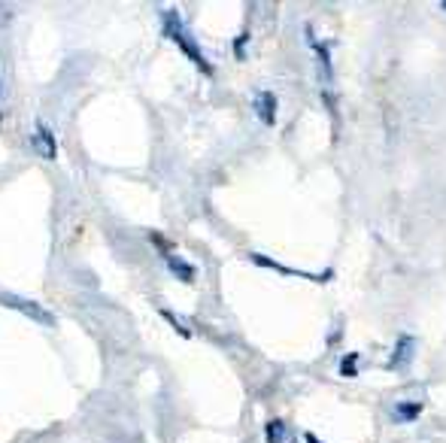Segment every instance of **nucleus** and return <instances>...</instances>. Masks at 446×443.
I'll return each mask as SVG.
<instances>
[{
    "label": "nucleus",
    "mask_w": 446,
    "mask_h": 443,
    "mask_svg": "<svg viewBox=\"0 0 446 443\" xmlns=\"http://www.w3.org/2000/svg\"><path fill=\"white\" fill-rule=\"evenodd\" d=\"M246 40H249V33H240V37L234 40V55H237V58L246 55Z\"/></svg>",
    "instance_id": "nucleus-9"
},
{
    "label": "nucleus",
    "mask_w": 446,
    "mask_h": 443,
    "mask_svg": "<svg viewBox=\"0 0 446 443\" xmlns=\"http://www.w3.org/2000/svg\"><path fill=\"white\" fill-rule=\"evenodd\" d=\"M413 346H416L413 334H401L398 344H395V353H392L389 367H395V371H404V367L410 364V358H413Z\"/></svg>",
    "instance_id": "nucleus-3"
},
{
    "label": "nucleus",
    "mask_w": 446,
    "mask_h": 443,
    "mask_svg": "<svg viewBox=\"0 0 446 443\" xmlns=\"http://www.w3.org/2000/svg\"><path fill=\"white\" fill-rule=\"evenodd\" d=\"M33 146H37V152H43L49 161L58 155V146H55V137L52 131L46 128V124H37V134H33Z\"/></svg>",
    "instance_id": "nucleus-5"
},
{
    "label": "nucleus",
    "mask_w": 446,
    "mask_h": 443,
    "mask_svg": "<svg viewBox=\"0 0 446 443\" xmlns=\"http://www.w3.org/2000/svg\"><path fill=\"white\" fill-rule=\"evenodd\" d=\"M356 358H358V355H347V358L340 362V371L349 373V377H356Z\"/></svg>",
    "instance_id": "nucleus-10"
},
{
    "label": "nucleus",
    "mask_w": 446,
    "mask_h": 443,
    "mask_svg": "<svg viewBox=\"0 0 446 443\" xmlns=\"http://www.w3.org/2000/svg\"><path fill=\"white\" fill-rule=\"evenodd\" d=\"M0 304H6V307H15L19 313L24 316H31V319H37V322H46V325H52L55 319L49 316L43 307L40 304H33V300H24V298H13V295H0Z\"/></svg>",
    "instance_id": "nucleus-2"
},
{
    "label": "nucleus",
    "mask_w": 446,
    "mask_h": 443,
    "mask_svg": "<svg viewBox=\"0 0 446 443\" xmlns=\"http://www.w3.org/2000/svg\"><path fill=\"white\" fill-rule=\"evenodd\" d=\"M443 10H446V0H443Z\"/></svg>",
    "instance_id": "nucleus-11"
},
{
    "label": "nucleus",
    "mask_w": 446,
    "mask_h": 443,
    "mask_svg": "<svg viewBox=\"0 0 446 443\" xmlns=\"http://www.w3.org/2000/svg\"><path fill=\"white\" fill-rule=\"evenodd\" d=\"M282 440H285V425H282V419L267 422V443H282Z\"/></svg>",
    "instance_id": "nucleus-8"
},
{
    "label": "nucleus",
    "mask_w": 446,
    "mask_h": 443,
    "mask_svg": "<svg viewBox=\"0 0 446 443\" xmlns=\"http://www.w3.org/2000/svg\"><path fill=\"white\" fill-rule=\"evenodd\" d=\"M161 28H164V33H167V37H170L173 43L180 46L182 52L189 55L191 61H195V64L200 67V70L207 73V76H209V73H213V67H209V61L204 58V52H200V49L195 46V37H191V33L182 28V19H180V15H176V13H164V15H161Z\"/></svg>",
    "instance_id": "nucleus-1"
},
{
    "label": "nucleus",
    "mask_w": 446,
    "mask_h": 443,
    "mask_svg": "<svg viewBox=\"0 0 446 443\" xmlns=\"http://www.w3.org/2000/svg\"><path fill=\"white\" fill-rule=\"evenodd\" d=\"M167 267H170V271L176 273V277H180V280H185V282H189L191 277H195V267H191V264H182L180 258H170V261H167Z\"/></svg>",
    "instance_id": "nucleus-7"
},
{
    "label": "nucleus",
    "mask_w": 446,
    "mask_h": 443,
    "mask_svg": "<svg viewBox=\"0 0 446 443\" xmlns=\"http://www.w3.org/2000/svg\"><path fill=\"white\" fill-rule=\"evenodd\" d=\"M252 106H255L258 119L264 124H273L276 122V95L273 91H258L255 100H252Z\"/></svg>",
    "instance_id": "nucleus-4"
},
{
    "label": "nucleus",
    "mask_w": 446,
    "mask_h": 443,
    "mask_svg": "<svg viewBox=\"0 0 446 443\" xmlns=\"http://www.w3.org/2000/svg\"><path fill=\"white\" fill-rule=\"evenodd\" d=\"M422 416V404L419 401H401L392 407V422H413Z\"/></svg>",
    "instance_id": "nucleus-6"
}]
</instances>
